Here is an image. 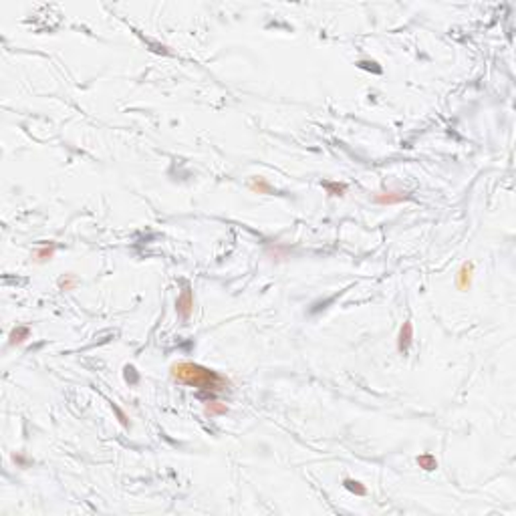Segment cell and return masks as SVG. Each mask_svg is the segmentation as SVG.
Instances as JSON below:
<instances>
[{
	"label": "cell",
	"instance_id": "obj_1",
	"mask_svg": "<svg viewBox=\"0 0 516 516\" xmlns=\"http://www.w3.org/2000/svg\"><path fill=\"white\" fill-rule=\"evenodd\" d=\"M172 377L174 381L182 383V385H190L196 387L200 391V395L204 393H220L230 385V379L224 377L222 373H218L210 367H204L200 363L194 361H180L172 367Z\"/></svg>",
	"mask_w": 516,
	"mask_h": 516
},
{
	"label": "cell",
	"instance_id": "obj_7",
	"mask_svg": "<svg viewBox=\"0 0 516 516\" xmlns=\"http://www.w3.org/2000/svg\"><path fill=\"white\" fill-rule=\"evenodd\" d=\"M204 411H206V415H210V417H214V415H226V413H228V407H226L224 403L216 401V399H208Z\"/></svg>",
	"mask_w": 516,
	"mask_h": 516
},
{
	"label": "cell",
	"instance_id": "obj_10",
	"mask_svg": "<svg viewBox=\"0 0 516 516\" xmlns=\"http://www.w3.org/2000/svg\"><path fill=\"white\" fill-rule=\"evenodd\" d=\"M415 462H417V466H419L421 470H425V472H431V470H435V468H437V460H435V458H433V454H429V452L419 454Z\"/></svg>",
	"mask_w": 516,
	"mask_h": 516
},
{
	"label": "cell",
	"instance_id": "obj_5",
	"mask_svg": "<svg viewBox=\"0 0 516 516\" xmlns=\"http://www.w3.org/2000/svg\"><path fill=\"white\" fill-rule=\"evenodd\" d=\"M472 278H474V264L466 262L462 264V268L456 272V286L460 290H468L472 286Z\"/></svg>",
	"mask_w": 516,
	"mask_h": 516
},
{
	"label": "cell",
	"instance_id": "obj_11",
	"mask_svg": "<svg viewBox=\"0 0 516 516\" xmlns=\"http://www.w3.org/2000/svg\"><path fill=\"white\" fill-rule=\"evenodd\" d=\"M343 486L349 490V492H353V494H357V496H365L367 494V488L359 482V480H353V478H345L343 480Z\"/></svg>",
	"mask_w": 516,
	"mask_h": 516
},
{
	"label": "cell",
	"instance_id": "obj_2",
	"mask_svg": "<svg viewBox=\"0 0 516 516\" xmlns=\"http://www.w3.org/2000/svg\"><path fill=\"white\" fill-rule=\"evenodd\" d=\"M176 313L182 317V321H188L194 313V294L190 284H186L182 288V292L178 294V301H176Z\"/></svg>",
	"mask_w": 516,
	"mask_h": 516
},
{
	"label": "cell",
	"instance_id": "obj_14",
	"mask_svg": "<svg viewBox=\"0 0 516 516\" xmlns=\"http://www.w3.org/2000/svg\"><path fill=\"white\" fill-rule=\"evenodd\" d=\"M359 69H365V71H375V73H381V69L377 67L375 61H359Z\"/></svg>",
	"mask_w": 516,
	"mask_h": 516
},
{
	"label": "cell",
	"instance_id": "obj_4",
	"mask_svg": "<svg viewBox=\"0 0 516 516\" xmlns=\"http://www.w3.org/2000/svg\"><path fill=\"white\" fill-rule=\"evenodd\" d=\"M409 196L401 190H389V192H381V194H375V202L381 204V206H393V204H399L403 200H407Z\"/></svg>",
	"mask_w": 516,
	"mask_h": 516
},
{
	"label": "cell",
	"instance_id": "obj_9",
	"mask_svg": "<svg viewBox=\"0 0 516 516\" xmlns=\"http://www.w3.org/2000/svg\"><path fill=\"white\" fill-rule=\"evenodd\" d=\"M53 256H55V244H43V246L35 252V262L45 264V262H49Z\"/></svg>",
	"mask_w": 516,
	"mask_h": 516
},
{
	"label": "cell",
	"instance_id": "obj_12",
	"mask_svg": "<svg viewBox=\"0 0 516 516\" xmlns=\"http://www.w3.org/2000/svg\"><path fill=\"white\" fill-rule=\"evenodd\" d=\"M77 276L75 274H65L61 280H59V288L61 290H75L77 288Z\"/></svg>",
	"mask_w": 516,
	"mask_h": 516
},
{
	"label": "cell",
	"instance_id": "obj_6",
	"mask_svg": "<svg viewBox=\"0 0 516 516\" xmlns=\"http://www.w3.org/2000/svg\"><path fill=\"white\" fill-rule=\"evenodd\" d=\"M31 337V329L27 327V325H19V327H15L13 331H11V335H9V345H23L27 339Z\"/></svg>",
	"mask_w": 516,
	"mask_h": 516
},
{
	"label": "cell",
	"instance_id": "obj_13",
	"mask_svg": "<svg viewBox=\"0 0 516 516\" xmlns=\"http://www.w3.org/2000/svg\"><path fill=\"white\" fill-rule=\"evenodd\" d=\"M323 188L327 190V194L331 196H343L347 192V186L345 184H339V182H325Z\"/></svg>",
	"mask_w": 516,
	"mask_h": 516
},
{
	"label": "cell",
	"instance_id": "obj_8",
	"mask_svg": "<svg viewBox=\"0 0 516 516\" xmlns=\"http://www.w3.org/2000/svg\"><path fill=\"white\" fill-rule=\"evenodd\" d=\"M248 188H250V192H254V194H262V196L272 194V186H270L264 178H254V180L248 184Z\"/></svg>",
	"mask_w": 516,
	"mask_h": 516
},
{
	"label": "cell",
	"instance_id": "obj_3",
	"mask_svg": "<svg viewBox=\"0 0 516 516\" xmlns=\"http://www.w3.org/2000/svg\"><path fill=\"white\" fill-rule=\"evenodd\" d=\"M411 343H413V325L409 321H405L399 329V335H397V351L401 355H405L409 351Z\"/></svg>",
	"mask_w": 516,
	"mask_h": 516
}]
</instances>
